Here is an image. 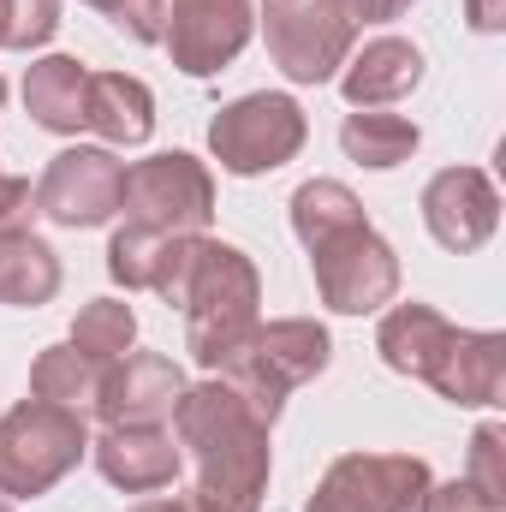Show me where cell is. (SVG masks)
<instances>
[{"label":"cell","mask_w":506,"mask_h":512,"mask_svg":"<svg viewBox=\"0 0 506 512\" xmlns=\"http://www.w3.org/2000/svg\"><path fill=\"white\" fill-rule=\"evenodd\" d=\"M84 459V417L72 405L30 399L0 417V495H42Z\"/></svg>","instance_id":"3957f363"},{"label":"cell","mask_w":506,"mask_h":512,"mask_svg":"<svg viewBox=\"0 0 506 512\" xmlns=\"http://www.w3.org/2000/svg\"><path fill=\"white\" fill-rule=\"evenodd\" d=\"M322 364H328V334L316 322H274V328H256L251 340L221 364V376L262 423H274L280 399L298 382H310Z\"/></svg>","instance_id":"277c9868"},{"label":"cell","mask_w":506,"mask_h":512,"mask_svg":"<svg viewBox=\"0 0 506 512\" xmlns=\"http://www.w3.org/2000/svg\"><path fill=\"white\" fill-rule=\"evenodd\" d=\"M340 143H346V155L364 161V167H399V161L417 149V126L399 120V114H352V120L340 126Z\"/></svg>","instance_id":"44dd1931"},{"label":"cell","mask_w":506,"mask_h":512,"mask_svg":"<svg viewBox=\"0 0 506 512\" xmlns=\"http://www.w3.org/2000/svg\"><path fill=\"white\" fill-rule=\"evenodd\" d=\"M459 334L429 310V304H405V310H393L387 322H381V358L393 364V370H405V376H435L441 370V358H447V346H453Z\"/></svg>","instance_id":"9a60e30c"},{"label":"cell","mask_w":506,"mask_h":512,"mask_svg":"<svg viewBox=\"0 0 506 512\" xmlns=\"http://www.w3.org/2000/svg\"><path fill=\"white\" fill-rule=\"evenodd\" d=\"M120 191H126V161H114L108 149H66L42 173L36 209L60 227H96L120 209Z\"/></svg>","instance_id":"9c48e42d"},{"label":"cell","mask_w":506,"mask_h":512,"mask_svg":"<svg viewBox=\"0 0 506 512\" xmlns=\"http://www.w3.org/2000/svg\"><path fill=\"white\" fill-rule=\"evenodd\" d=\"M179 399H185L179 364L173 358H155V352L126 358V370L102 376V387H96V411L108 423H161V417L179 411Z\"/></svg>","instance_id":"4fadbf2b"},{"label":"cell","mask_w":506,"mask_h":512,"mask_svg":"<svg viewBox=\"0 0 506 512\" xmlns=\"http://www.w3.org/2000/svg\"><path fill=\"white\" fill-rule=\"evenodd\" d=\"M0 96H6V84H0Z\"/></svg>","instance_id":"d6a6232c"},{"label":"cell","mask_w":506,"mask_h":512,"mask_svg":"<svg viewBox=\"0 0 506 512\" xmlns=\"http://www.w3.org/2000/svg\"><path fill=\"white\" fill-rule=\"evenodd\" d=\"M60 24L54 0H0V48H36Z\"/></svg>","instance_id":"d4e9b609"},{"label":"cell","mask_w":506,"mask_h":512,"mask_svg":"<svg viewBox=\"0 0 506 512\" xmlns=\"http://www.w3.org/2000/svg\"><path fill=\"white\" fill-rule=\"evenodd\" d=\"M471 24H477V30H501L506 24V0H471Z\"/></svg>","instance_id":"f546056e"},{"label":"cell","mask_w":506,"mask_h":512,"mask_svg":"<svg viewBox=\"0 0 506 512\" xmlns=\"http://www.w3.org/2000/svg\"><path fill=\"white\" fill-rule=\"evenodd\" d=\"M137 512H197V507H185V501H149V507H137Z\"/></svg>","instance_id":"1f68e13d"},{"label":"cell","mask_w":506,"mask_h":512,"mask_svg":"<svg viewBox=\"0 0 506 512\" xmlns=\"http://www.w3.org/2000/svg\"><path fill=\"white\" fill-rule=\"evenodd\" d=\"M423 215H429V233L447 251H477L495 233V221H501V197H495V185L477 167H447L423 191Z\"/></svg>","instance_id":"7c38bea8"},{"label":"cell","mask_w":506,"mask_h":512,"mask_svg":"<svg viewBox=\"0 0 506 512\" xmlns=\"http://www.w3.org/2000/svg\"><path fill=\"white\" fill-rule=\"evenodd\" d=\"M120 209H126V227L161 233V239H185V233L209 227L215 185L191 155H155V161H137L126 173Z\"/></svg>","instance_id":"8992f818"},{"label":"cell","mask_w":506,"mask_h":512,"mask_svg":"<svg viewBox=\"0 0 506 512\" xmlns=\"http://www.w3.org/2000/svg\"><path fill=\"white\" fill-rule=\"evenodd\" d=\"M84 126L102 131L108 143H143L149 126H155V114H149V90L126 78V72H102V78H90V90H84Z\"/></svg>","instance_id":"ac0fdd59"},{"label":"cell","mask_w":506,"mask_h":512,"mask_svg":"<svg viewBox=\"0 0 506 512\" xmlns=\"http://www.w3.org/2000/svg\"><path fill=\"white\" fill-rule=\"evenodd\" d=\"M501 364H506L501 334H459L429 382L441 387L447 399H459V405H495V393H501Z\"/></svg>","instance_id":"2e32d148"},{"label":"cell","mask_w":506,"mask_h":512,"mask_svg":"<svg viewBox=\"0 0 506 512\" xmlns=\"http://www.w3.org/2000/svg\"><path fill=\"white\" fill-rule=\"evenodd\" d=\"M268 12V48L280 60L286 78L298 84H322L340 72L352 30L364 24L358 0H262Z\"/></svg>","instance_id":"5b68a950"},{"label":"cell","mask_w":506,"mask_h":512,"mask_svg":"<svg viewBox=\"0 0 506 512\" xmlns=\"http://www.w3.org/2000/svg\"><path fill=\"white\" fill-rule=\"evenodd\" d=\"M429 495V471L423 459H340L322 483V495L310 512H411Z\"/></svg>","instance_id":"8fae6325"},{"label":"cell","mask_w":506,"mask_h":512,"mask_svg":"<svg viewBox=\"0 0 506 512\" xmlns=\"http://www.w3.org/2000/svg\"><path fill=\"white\" fill-rule=\"evenodd\" d=\"M30 179H12V173H0V239H12V233H24L30 227Z\"/></svg>","instance_id":"83f0119b"},{"label":"cell","mask_w":506,"mask_h":512,"mask_svg":"<svg viewBox=\"0 0 506 512\" xmlns=\"http://www.w3.org/2000/svg\"><path fill=\"white\" fill-rule=\"evenodd\" d=\"M364 6V18H393V12H405L411 0H358Z\"/></svg>","instance_id":"4dcf8cb0"},{"label":"cell","mask_w":506,"mask_h":512,"mask_svg":"<svg viewBox=\"0 0 506 512\" xmlns=\"http://www.w3.org/2000/svg\"><path fill=\"white\" fill-rule=\"evenodd\" d=\"M0 512H6V507H0Z\"/></svg>","instance_id":"836d02e7"},{"label":"cell","mask_w":506,"mask_h":512,"mask_svg":"<svg viewBox=\"0 0 506 512\" xmlns=\"http://www.w3.org/2000/svg\"><path fill=\"white\" fill-rule=\"evenodd\" d=\"M60 286V262L42 239L12 233L0 239V304H42Z\"/></svg>","instance_id":"ffe728a7"},{"label":"cell","mask_w":506,"mask_h":512,"mask_svg":"<svg viewBox=\"0 0 506 512\" xmlns=\"http://www.w3.org/2000/svg\"><path fill=\"white\" fill-rule=\"evenodd\" d=\"M179 435L197 453V512H256L268 483V423L227 382L185 387Z\"/></svg>","instance_id":"6da1fadb"},{"label":"cell","mask_w":506,"mask_h":512,"mask_svg":"<svg viewBox=\"0 0 506 512\" xmlns=\"http://www.w3.org/2000/svg\"><path fill=\"white\" fill-rule=\"evenodd\" d=\"M102 364H90L78 346H54V352H42L36 358V370H30V387H36V399H48V405H78V399H96V376Z\"/></svg>","instance_id":"603a6c76"},{"label":"cell","mask_w":506,"mask_h":512,"mask_svg":"<svg viewBox=\"0 0 506 512\" xmlns=\"http://www.w3.org/2000/svg\"><path fill=\"white\" fill-rule=\"evenodd\" d=\"M96 459H102V477L131 489V495L167 489L173 471H179V447H173V435L161 423H108Z\"/></svg>","instance_id":"5bb4252c"},{"label":"cell","mask_w":506,"mask_h":512,"mask_svg":"<svg viewBox=\"0 0 506 512\" xmlns=\"http://www.w3.org/2000/svg\"><path fill=\"white\" fill-rule=\"evenodd\" d=\"M90 6H102L126 36L137 42H161V18H167V6L161 0H90Z\"/></svg>","instance_id":"484cf974"},{"label":"cell","mask_w":506,"mask_h":512,"mask_svg":"<svg viewBox=\"0 0 506 512\" xmlns=\"http://www.w3.org/2000/svg\"><path fill=\"white\" fill-rule=\"evenodd\" d=\"M471 489L501 501L506 495V477H501V429H483L477 435V453H471Z\"/></svg>","instance_id":"4316f807"},{"label":"cell","mask_w":506,"mask_h":512,"mask_svg":"<svg viewBox=\"0 0 506 512\" xmlns=\"http://www.w3.org/2000/svg\"><path fill=\"white\" fill-rule=\"evenodd\" d=\"M209 143L227 173H268L298 155L304 114L292 96H245V102L221 108V120L209 126Z\"/></svg>","instance_id":"52a82bcc"},{"label":"cell","mask_w":506,"mask_h":512,"mask_svg":"<svg viewBox=\"0 0 506 512\" xmlns=\"http://www.w3.org/2000/svg\"><path fill=\"white\" fill-rule=\"evenodd\" d=\"M352 221H364V209H358V197H352L346 185H334V179H316V185H304V191L292 197V227H298L304 245H316V239H328V233H340V227H352Z\"/></svg>","instance_id":"7402d4cb"},{"label":"cell","mask_w":506,"mask_h":512,"mask_svg":"<svg viewBox=\"0 0 506 512\" xmlns=\"http://www.w3.org/2000/svg\"><path fill=\"white\" fill-rule=\"evenodd\" d=\"M417 78H423V54H417L411 42H399V36H381V42H370V48L352 60L346 96H352L358 108H376V102H399L405 90H417Z\"/></svg>","instance_id":"e0dca14e"},{"label":"cell","mask_w":506,"mask_h":512,"mask_svg":"<svg viewBox=\"0 0 506 512\" xmlns=\"http://www.w3.org/2000/svg\"><path fill=\"white\" fill-rule=\"evenodd\" d=\"M251 36V6L245 0H173L161 18V42L173 48V66L191 78L221 72Z\"/></svg>","instance_id":"30bf717a"},{"label":"cell","mask_w":506,"mask_h":512,"mask_svg":"<svg viewBox=\"0 0 506 512\" xmlns=\"http://www.w3.org/2000/svg\"><path fill=\"white\" fill-rule=\"evenodd\" d=\"M84 90H90V72L78 60H66V54L30 66V78H24V102H30L36 126H48V131L84 126Z\"/></svg>","instance_id":"d6986e66"},{"label":"cell","mask_w":506,"mask_h":512,"mask_svg":"<svg viewBox=\"0 0 506 512\" xmlns=\"http://www.w3.org/2000/svg\"><path fill=\"white\" fill-rule=\"evenodd\" d=\"M179 304L191 310V352H197V364L221 370L256 334V268L233 245L197 239V262H191V280H185Z\"/></svg>","instance_id":"7a4b0ae2"},{"label":"cell","mask_w":506,"mask_h":512,"mask_svg":"<svg viewBox=\"0 0 506 512\" xmlns=\"http://www.w3.org/2000/svg\"><path fill=\"white\" fill-rule=\"evenodd\" d=\"M423 512H501V501H489V495H477L471 483L459 489H435V495H423Z\"/></svg>","instance_id":"f1b7e54d"},{"label":"cell","mask_w":506,"mask_h":512,"mask_svg":"<svg viewBox=\"0 0 506 512\" xmlns=\"http://www.w3.org/2000/svg\"><path fill=\"white\" fill-rule=\"evenodd\" d=\"M310 251H316V286H322V298L334 310H352V316L358 310H376V304L393 298V286H399L393 251L370 233V221H352V227L316 239Z\"/></svg>","instance_id":"ba28073f"},{"label":"cell","mask_w":506,"mask_h":512,"mask_svg":"<svg viewBox=\"0 0 506 512\" xmlns=\"http://www.w3.org/2000/svg\"><path fill=\"white\" fill-rule=\"evenodd\" d=\"M131 334H137V316H131L120 298H96L84 316H78V328H72V346L90 358V364H114V358H126Z\"/></svg>","instance_id":"cb8c5ba5"}]
</instances>
